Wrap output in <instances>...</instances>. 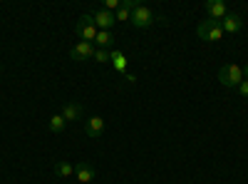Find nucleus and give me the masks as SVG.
I'll return each instance as SVG.
<instances>
[{
	"mask_svg": "<svg viewBox=\"0 0 248 184\" xmlns=\"http://www.w3.org/2000/svg\"><path fill=\"white\" fill-rule=\"evenodd\" d=\"M196 35L201 40H206V43H218V40L223 37V25L221 20H201L199 28H196Z\"/></svg>",
	"mask_w": 248,
	"mask_h": 184,
	"instance_id": "nucleus-1",
	"label": "nucleus"
},
{
	"mask_svg": "<svg viewBox=\"0 0 248 184\" xmlns=\"http://www.w3.org/2000/svg\"><path fill=\"white\" fill-rule=\"evenodd\" d=\"M218 80H221V85L223 87H238L243 83V67L236 65V63H229V65H223L218 70Z\"/></svg>",
	"mask_w": 248,
	"mask_h": 184,
	"instance_id": "nucleus-2",
	"label": "nucleus"
},
{
	"mask_svg": "<svg viewBox=\"0 0 248 184\" xmlns=\"http://www.w3.org/2000/svg\"><path fill=\"white\" fill-rule=\"evenodd\" d=\"M156 20H161V17H156L147 5H139L137 10H132V17H129V23L134 25V28H139V30H144V28H152Z\"/></svg>",
	"mask_w": 248,
	"mask_h": 184,
	"instance_id": "nucleus-3",
	"label": "nucleus"
},
{
	"mask_svg": "<svg viewBox=\"0 0 248 184\" xmlns=\"http://www.w3.org/2000/svg\"><path fill=\"white\" fill-rule=\"evenodd\" d=\"M75 30H77V35H79V43H94V37H97V33H99L92 15H82Z\"/></svg>",
	"mask_w": 248,
	"mask_h": 184,
	"instance_id": "nucleus-4",
	"label": "nucleus"
},
{
	"mask_svg": "<svg viewBox=\"0 0 248 184\" xmlns=\"http://www.w3.org/2000/svg\"><path fill=\"white\" fill-rule=\"evenodd\" d=\"M94 43H77L72 50H70V57L75 63H85V60H92L94 57Z\"/></svg>",
	"mask_w": 248,
	"mask_h": 184,
	"instance_id": "nucleus-5",
	"label": "nucleus"
},
{
	"mask_svg": "<svg viewBox=\"0 0 248 184\" xmlns=\"http://www.w3.org/2000/svg\"><path fill=\"white\" fill-rule=\"evenodd\" d=\"M92 17H94L97 30H112L114 23H117V20H114V13H109V10H105V8H99Z\"/></svg>",
	"mask_w": 248,
	"mask_h": 184,
	"instance_id": "nucleus-6",
	"label": "nucleus"
},
{
	"mask_svg": "<svg viewBox=\"0 0 248 184\" xmlns=\"http://www.w3.org/2000/svg\"><path fill=\"white\" fill-rule=\"evenodd\" d=\"M75 177L79 184H90L94 179V167L90 165V162H77L75 165Z\"/></svg>",
	"mask_w": 248,
	"mask_h": 184,
	"instance_id": "nucleus-7",
	"label": "nucleus"
},
{
	"mask_svg": "<svg viewBox=\"0 0 248 184\" xmlns=\"http://www.w3.org/2000/svg\"><path fill=\"white\" fill-rule=\"evenodd\" d=\"M206 13H209L211 20H223L226 15H229L223 0H209V3H206Z\"/></svg>",
	"mask_w": 248,
	"mask_h": 184,
	"instance_id": "nucleus-8",
	"label": "nucleus"
},
{
	"mask_svg": "<svg viewBox=\"0 0 248 184\" xmlns=\"http://www.w3.org/2000/svg\"><path fill=\"white\" fill-rule=\"evenodd\" d=\"M221 25H223V33L236 35V33H241V28H243V20H241V15L229 13V15H226V17L221 20Z\"/></svg>",
	"mask_w": 248,
	"mask_h": 184,
	"instance_id": "nucleus-9",
	"label": "nucleus"
},
{
	"mask_svg": "<svg viewBox=\"0 0 248 184\" xmlns=\"http://www.w3.org/2000/svg\"><path fill=\"white\" fill-rule=\"evenodd\" d=\"M85 132H87V137H92V139H97L102 132H105V119L102 117H90L87 122H85Z\"/></svg>",
	"mask_w": 248,
	"mask_h": 184,
	"instance_id": "nucleus-10",
	"label": "nucleus"
},
{
	"mask_svg": "<svg viewBox=\"0 0 248 184\" xmlns=\"http://www.w3.org/2000/svg\"><path fill=\"white\" fill-rule=\"evenodd\" d=\"M60 115L65 117V122H77V119H82V107H79V102H67V105L62 107Z\"/></svg>",
	"mask_w": 248,
	"mask_h": 184,
	"instance_id": "nucleus-11",
	"label": "nucleus"
},
{
	"mask_svg": "<svg viewBox=\"0 0 248 184\" xmlns=\"http://www.w3.org/2000/svg\"><path fill=\"white\" fill-rule=\"evenodd\" d=\"M112 45H114L112 30H99L97 37H94V48H99V50H112Z\"/></svg>",
	"mask_w": 248,
	"mask_h": 184,
	"instance_id": "nucleus-12",
	"label": "nucleus"
},
{
	"mask_svg": "<svg viewBox=\"0 0 248 184\" xmlns=\"http://www.w3.org/2000/svg\"><path fill=\"white\" fill-rule=\"evenodd\" d=\"M109 63L114 65V70H117V72H122V75H124V70H127V57H124V52H122V50H112Z\"/></svg>",
	"mask_w": 248,
	"mask_h": 184,
	"instance_id": "nucleus-13",
	"label": "nucleus"
},
{
	"mask_svg": "<svg viewBox=\"0 0 248 184\" xmlns=\"http://www.w3.org/2000/svg\"><path fill=\"white\" fill-rule=\"evenodd\" d=\"M65 125H67V122H65V117H62V115H52L50 117V132H55V134L65 132Z\"/></svg>",
	"mask_w": 248,
	"mask_h": 184,
	"instance_id": "nucleus-14",
	"label": "nucleus"
},
{
	"mask_svg": "<svg viewBox=\"0 0 248 184\" xmlns=\"http://www.w3.org/2000/svg\"><path fill=\"white\" fill-rule=\"evenodd\" d=\"M55 174L57 177H72L75 174V165H70V162H57V165H55Z\"/></svg>",
	"mask_w": 248,
	"mask_h": 184,
	"instance_id": "nucleus-15",
	"label": "nucleus"
},
{
	"mask_svg": "<svg viewBox=\"0 0 248 184\" xmlns=\"http://www.w3.org/2000/svg\"><path fill=\"white\" fill-rule=\"evenodd\" d=\"M109 57H112V50H99V48H97L92 60H94V63H105V65H107V63H109Z\"/></svg>",
	"mask_w": 248,
	"mask_h": 184,
	"instance_id": "nucleus-16",
	"label": "nucleus"
},
{
	"mask_svg": "<svg viewBox=\"0 0 248 184\" xmlns=\"http://www.w3.org/2000/svg\"><path fill=\"white\" fill-rule=\"evenodd\" d=\"M129 17H132V10L124 8V5H119V10L114 13V20H117V23H127Z\"/></svg>",
	"mask_w": 248,
	"mask_h": 184,
	"instance_id": "nucleus-17",
	"label": "nucleus"
},
{
	"mask_svg": "<svg viewBox=\"0 0 248 184\" xmlns=\"http://www.w3.org/2000/svg\"><path fill=\"white\" fill-rule=\"evenodd\" d=\"M119 5H122V0H105V5H102V8H105V10H119Z\"/></svg>",
	"mask_w": 248,
	"mask_h": 184,
	"instance_id": "nucleus-18",
	"label": "nucleus"
},
{
	"mask_svg": "<svg viewBox=\"0 0 248 184\" xmlns=\"http://www.w3.org/2000/svg\"><path fill=\"white\" fill-rule=\"evenodd\" d=\"M238 92H241V97H248V80H243L238 85Z\"/></svg>",
	"mask_w": 248,
	"mask_h": 184,
	"instance_id": "nucleus-19",
	"label": "nucleus"
},
{
	"mask_svg": "<svg viewBox=\"0 0 248 184\" xmlns=\"http://www.w3.org/2000/svg\"><path fill=\"white\" fill-rule=\"evenodd\" d=\"M243 77H246V80H248V63H246V65H243Z\"/></svg>",
	"mask_w": 248,
	"mask_h": 184,
	"instance_id": "nucleus-20",
	"label": "nucleus"
},
{
	"mask_svg": "<svg viewBox=\"0 0 248 184\" xmlns=\"http://www.w3.org/2000/svg\"><path fill=\"white\" fill-rule=\"evenodd\" d=\"M0 70H3V65H0Z\"/></svg>",
	"mask_w": 248,
	"mask_h": 184,
	"instance_id": "nucleus-21",
	"label": "nucleus"
}]
</instances>
